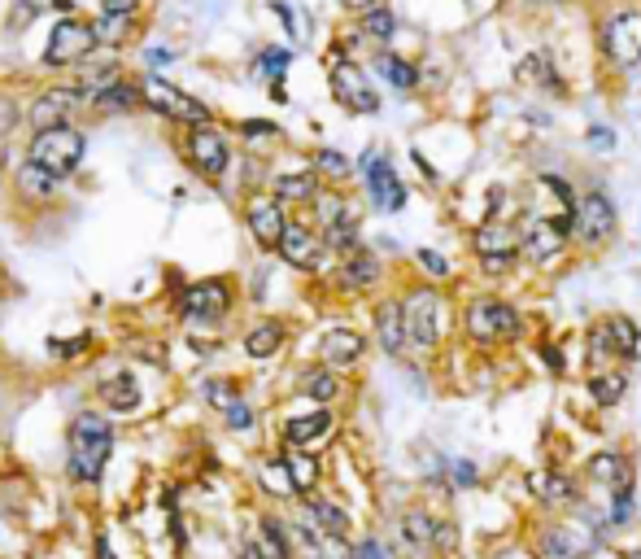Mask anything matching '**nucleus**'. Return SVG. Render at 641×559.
<instances>
[{
    "instance_id": "obj_1",
    "label": "nucleus",
    "mask_w": 641,
    "mask_h": 559,
    "mask_svg": "<svg viewBox=\"0 0 641 559\" xmlns=\"http://www.w3.org/2000/svg\"><path fill=\"white\" fill-rule=\"evenodd\" d=\"M114 455V424L96 411H79L66 428V477L75 485H96Z\"/></svg>"
},
{
    "instance_id": "obj_2",
    "label": "nucleus",
    "mask_w": 641,
    "mask_h": 559,
    "mask_svg": "<svg viewBox=\"0 0 641 559\" xmlns=\"http://www.w3.org/2000/svg\"><path fill=\"white\" fill-rule=\"evenodd\" d=\"M83 153H88V140H83L79 127H48V132L31 136L27 162L40 166V171H48V175H57V180H70V175L79 171Z\"/></svg>"
},
{
    "instance_id": "obj_3",
    "label": "nucleus",
    "mask_w": 641,
    "mask_h": 559,
    "mask_svg": "<svg viewBox=\"0 0 641 559\" xmlns=\"http://www.w3.org/2000/svg\"><path fill=\"white\" fill-rule=\"evenodd\" d=\"M463 328L476 346H506V341L519 337L524 319H519V311L511 302H502V297H476L463 311Z\"/></svg>"
},
{
    "instance_id": "obj_4",
    "label": "nucleus",
    "mask_w": 641,
    "mask_h": 559,
    "mask_svg": "<svg viewBox=\"0 0 641 559\" xmlns=\"http://www.w3.org/2000/svg\"><path fill=\"white\" fill-rule=\"evenodd\" d=\"M140 92H144V105H149L153 114L171 118V123H184V127H210L214 123L210 105H201L197 97L179 92L175 83H166L162 75H144L140 79Z\"/></svg>"
},
{
    "instance_id": "obj_5",
    "label": "nucleus",
    "mask_w": 641,
    "mask_h": 559,
    "mask_svg": "<svg viewBox=\"0 0 641 559\" xmlns=\"http://www.w3.org/2000/svg\"><path fill=\"white\" fill-rule=\"evenodd\" d=\"M397 546H402L410 559H432L437 551L450 546V525L432 516L428 507H410L397 516Z\"/></svg>"
},
{
    "instance_id": "obj_6",
    "label": "nucleus",
    "mask_w": 641,
    "mask_h": 559,
    "mask_svg": "<svg viewBox=\"0 0 641 559\" xmlns=\"http://www.w3.org/2000/svg\"><path fill=\"white\" fill-rule=\"evenodd\" d=\"M402 306H406L410 350H423V354H428V350L441 341V328H445V302H441V293H437V289H415Z\"/></svg>"
},
{
    "instance_id": "obj_7",
    "label": "nucleus",
    "mask_w": 641,
    "mask_h": 559,
    "mask_svg": "<svg viewBox=\"0 0 641 559\" xmlns=\"http://www.w3.org/2000/svg\"><path fill=\"white\" fill-rule=\"evenodd\" d=\"M92 49H101V44H96L92 22H83V18H62L53 31H48L44 66H48V70H57V66L88 62V53H92Z\"/></svg>"
},
{
    "instance_id": "obj_8",
    "label": "nucleus",
    "mask_w": 641,
    "mask_h": 559,
    "mask_svg": "<svg viewBox=\"0 0 641 559\" xmlns=\"http://www.w3.org/2000/svg\"><path fill=\"white\" fill-rule=\"evenodd\" d=\"M471 249H476L480 267H485V276H506V271L515 267L519 258V232L511 228V223H480L476 236H471Z\"/></svg>"
},
{
    "instance_id": "obj_9",
    "label": "nucleus",
    "mask_w": 641,
    "mask_h": 559,
    "mask_svg": "<svg viewBox=\"0 0 641 559\" xmlns=\"http://www.w3.org/2000/svg\"><path fill=\"white\" fill-rule=\"evenodd\" d=\"M232 311V284L227 280H192L179 293V315L188 324H223Z\"/></svg>"
},
{
    "instance_id": "obj_10",
    "label": "nucleus",
    "mask_w": 641,
    "mask_h": 559,
    "mask_svg": "<svg viewBox=\"0 0 641 559\" xmlns=\"http://www.w3.org/2000/svg\"><path fill=\"white\" fill-rule=\"evenodd\" d=\"M88 105V92L79 83H66V88H48L40 97L31 101L27 110V123L35 132H48V127H70V114H79Z\"/></svg>"
},
{
    "instance_id": "obj_11",
    "label": "nucleus",
    "mask_w": 641,
    "mask_h": 559,
    "mask_svg": "<svg viewBox=\"0 0 641 559\" xmlns=\"http://www.w3.org/2000/svg\"><path fill=\"white\" fill-rule=\"evenodd\" d=\"M184 153H188L192 171L205 175V180H219L227 171V162H232V145H227V136L219 127H192L184 140Z\"/></svg>"
},
{
    "instance_id": "obj_12",
    "label": "nucleus",
    "mask_w": 641,
    "mask_h": 559,
    "mask_svg": "<svg viewBox=\"0 0 641 559\" xmlns=\"http://www.w3.org/2000/svg\"><path fill=\"white\" fill-rule=\"evenodd\" d=\"M572 236L580 245H607L615 236V206L602 193H585L572 214Z\"/></svg>"
},
{
    "instance_id": "obj_13",
    "label": "nucleus",
    "mask_w": 641,
    "mask_h": 559,
    "mask_svg": "<svg viewBox=\"0 0 641 559\" xmlns=\"http://www.w3.org/2000/svg\"><path fill=\"white\" fill-rule=\"evenodd\" d=\"M602 49L615 66H637L641 62V14L637 9H620L602 27Z\"/></svg>"
},
{
    "instance_id": "obj_14",
    "label": "nucleus",
    "mask_w": 641,
    "mask_h": 559,
    "mask_svg": "<svg viewBox=\"0 0 641 559\" xmlns=\"http://www.w3.org/2000/svg\"><path fill=\"white\" fill-rule=\"evenodd\" d=\"M245 223L253 232V241L262 249H280L284 232H288V214H284V201L275 193H258L245 201Z\"/></svg>"
},
{
    "instance_id": "obj_15",
    "label": "nucleus",
    "mask_w": 641,
    "mask_h": 559,
    "mask_svg": "<svg viewBox=\"0 0 641 559\" xmlns=\"http://www.w3.org/2000/svg\"><path fill=\"white\" fill-rule=\"evenodd\" d=\"M332 97L354 114H376L380 110V97H376V88H371V79L362 75L354 62H345V57L332 62Z\"/></svg>"
},
{
    "instance_id": "obj_16",
    "label": "nucleus",
    "mask_w": 641,
    "mask_h": 559,
    "mask_svg": "<svg viewBox=\"0 0 641 559\" xmlns=\"http://www.w3.org/2000/svg\"><path fill=\"white\" fill-rule=\"evenodd\" d=\"M567 245V223L559 219H528L524 232H519V254L532 258V263H550L554 254H563Z\"/></svg>"
},
{
    "instance_id": "obj_17",
    "label": "nucleus",
    "mask_w": 641,
    "mask_h": 559,
    "mask_svg": "<svg viewBox=\"0 0 641 559\" xmlns=\"http://www.w3.org/2000/svg\"><path fill=\"white\" fill-rule=\"evenodd\" d=\"M297 520H306L310 529H319L328 542H345L349 533H354V520H349V511L341 503H332V498H323V494H310V498H301V516Z\"/></svg>"
},
{
    "instance_id": "obj_18",
    "label": "nucleus",
    "mask_w": 641,
    "mask_h": 559,
    "mask_svg": "<svg viewBox=\"0 0 641 559\" xmlns=\"http://www.w3.org/2000/svg\"><path fill=\"white\" fill-rule=\"evenodd\" d=\"M362 180H367V193H371V201H376L380 210L393 214V210L406 206V188H402L397 171L380 158V153H367V158H362Z\"/></svg>"
},
{
    "instance_id": "obj_19",
    "label": "nucleus",
    "mask_w": 641,
    "mask_h": 559,
    "mask_svg": "<svg viewBox=\"0 0 641 559\" xmlns=\"http://www.w3.org/2000/svg\"><path fill=\"white\" fill-rule=\"evenodd\" d=\"M336 433V415L328 407H314L306 415H288L284 420V446L288 450H310L319 442H328Z\"/></svg>"
},
{
    "instance_id": "obj_20",
    "label": "nucleus",
    "mask_w": 641,
    "mask_h": 559,
    "mask_svg": "<svg viewBox=\"0 0 641 559\" xmlns=\"http://www.w3.org/2000/svg\"><path fill=\"white\" fill-rule=\"evenodd\" d=\"M323 236L314 232V228H306V223H288V232H284V241H280V249L275 254L284 258L288 267H297V271H314L323 263Z\"/></svg>"
},
{
    "instance_id": "obj_21",
    "label": "nucleus",
    "mask_w": 641,
    "mask_h": 559,
    "mask_svg": "<svg viewBox=\"0 0 641 559\" xmlns=\"http://www.w3.org/2000/svg\"><path fill=\"white\" fill-rule=\"evenodd\" d=\"M362 354H367V337L354 328H328L319 337V359H323V367H332V372H345V367L362 363Z\"/></svg>"
},
{
    "instance_id": "obj_22",
    "label": "nucleus",
    "mask_w": 641,
    "mask_h": 559,
    "mask_svg": "<svg viewBox=\"0 0 641 559\" xmlns=\"http://www.w3.org/2000/svg\"><path fill=\"white\" fill-rule=\"evenodd\" d=\"M253 551H258V559H297V542H293V529L284 525L280 516H258V525H253L249 533Z\"/></svg>"
},
{
    "instance_id": "obj_23",
    "label": "nucleus",
    "mask_w": 641,
    "mask_h": 559,
    "mask_svg": "<svg viewBox=\"0 0 641 559\" xmlns=\"http://www.w3.org/2000/svg\"><path fill=\"white\" fill-rule=\"evenodd\" d=\"M589 551H594V538L576 533V525H546L537 538L541 559H585Z\"/></svg>"
},
{
    "instance_id": "obj_24",
    "label": "nucleus",
    "mask_w": 641,
    "mask_h": 559,
    "mask_svg": "<svg viewBox=\"0 0 641 559\" xmlns=\"http://www.w3.org/2000/svg\"><path fill=\"white\" fill-rule=\"evenodd\" d=\"M376 337H380V350H389V354H402L410 346L402 302H380L376 306Z\"/></svg>"
},
{
    "instance_id": "obj_25",
    "label": "nucleus",
    "mask_w": 641,
    "mask_h": 559,
    "mask_svg": "<svg viewBox=\"0 0 641 559\" xmlns=\"http://www.w3.org/2000/svg\"><path fill=\"white\" fill-rule=\"evenodd\" d=\"M528 490L541 507H572L576 503V485L563 472H528Z\"/></svg>"
},
{
    "instance_id": "obj_26",
    "label": "nucleus",
    "mask_w": 641,
    "mask_h": 559,
    "mask_svg": "<svg viewBox=\"0 0 641 559\" xmlns=\"http://www.w3.org/2000/svg\"><path fill=\"white\" fill-rule=\"evenodd\" d=\"M589 477H594L598 485H607L611 494H620L633 485V468H628V459L620 455V450H598L594 459H589Z\"/></svg>"
},
{
    "instance_id": "obj_27",
    "label": "nucleus",
    "mask_w": 641,
    "mask_h": 559,
    "mask_svg": "<svg viewBox=\"0 0 641 559\" xmlns=\"http://www.w3.org/2000/svg\"><path fill=\"white\" fill-rule=\"evenodd\" d=\"M284 324L280 319H262V324H253L249 332H245V354L253 363H266V359H275V354L284 350Z\"/></svg>"
},
{
    "instance_id": "obj_28",
    "label": "nucleus",
    "mask_w": 641,
    "mask_h": 559,
    "mask_svg": "<svg viewBox=\"0 0 641 559\" xmlns=\"http://www.w3.org/2000/svg\"><path fill=\"white\" fill-rule=\"evenodd\" d=\"M101 407H105V411H114V415H131V411H140V380L131 376V372L110 376V380L101 385Z\"/></svg>"
},
{
    "instance_id": "obj_29",
    "label": "nucleus",
    "mask_w": 641,
    "mask_h": 559,
    "mask_svg": "<svg viewBox=\"0 0 641 559\" xmlns=\"http://www.w3.org/2000/svg\"><path fill=\"white\" fill-rule=\"evenodd\" d=\"M297 394L301 398H310V402H319V407H328V402L341 398V376L332 372V367H306V372L297 376Z\"/></svg>"
},
{
    "instance_id": "obj_30",
    "label": "nucleus",
    "mask_w": 641,
    "mask_h": 559,
    "mask_svg": "<svg viewBox=\"0 0 641 559\" xmlns=\"http://www.w3.org/2000/svg\"><path fill=\"white\" fill-rule=\"evenodd\" d=\"M380 258L371 254V249H358V254H349L341 263V284L345 289H371V284L380 280Z\"/></svg>"
},
{
    "instance_id": "obj_31",
    "label": "nucleus",
    "mask_w": 641,
    "mask_h": 559,
    "mask_svg": "<svg viewBox=\"0 0 641 559\" xmlns=\"http://www.w3.org/2000/svg\"><path fill=\"white\" fill-rule=\"evenodd\" d=\"M284 463L288 472H293V485L301 498H310L314 490H319V477H323V463L310 455V450H284Z\"/></svg>"
},
{
    "instance_id": "obj_32",
    "label": "nucleus",
    "mask_w": 641,
    "mask_h": 559,
    "mask_svg": "<svg viewBox=\"0 0 641 559\" xmlns=\"http://www.w3.org/2000/svg\"><path fill=\"white\" fill-rule=\"evenodd\" d=\"M275 197L284 201H319V175L314 171H293V175H275Z\"/></svg>"
},
{
    "instance_id": "obj_33",
    "label": "nucleus",
    "mask_w": 641,
    "mask_h": 559,
    "mask_svg": "<svg viewBox=\"0 0 641 559\" xmlns=\"http://www.w3.org/2000/svg\"><path fill=\"white\" fill-rule=\"evenodd\" d=\"M258 485H262L266 494H275V498H301L297 485H293V472H288V463H284V455L258 463Z\"/></svg>"
},
{
    "instance_id": "obj_34",
    "label": "nucleus",
    "mask_w": 641,
    "mask_h": 559,
    "mask_svg": "<svg viewBox=\"0 0 641 559\" xmlns=\"http://www.w3.org/2000/svg\"><path fill=\"white\" fill-rule=\"evenodd\" d=\"M140 101H144L140 83H123V79H118L114 88H105V92H96V97H92L96 110H136Z\"/></svg>"
},
{
    "instance_id": "obj_35",
    "label": "nucleus",
    "mask_w": 641,
    "mask_h": 559,
    "mask_svg": "<svg viewBox=\"0 0 641 559\" xmlns=\"http://www.w3.org/2000/svg\"><path fill=\"white\" fill-rule=\"evenodd\" d=\"M201 398H205V407H214V411H232L236 402H245V394H240L236 380H223V376L201 380Z\"/></svg>"
},
{
    "instance_id": "obj_36",
    "label": "nucleus",
    "mask_w": 641,
    "mask_h": 559,
    "mask_svg": "<svg viewBox=\"0 0 641 559\" xmlns=\"http://www.w3.org/2000/svg\"><path fill=\"white\" fill-rule=\"evenodd\" d=\"M96 44H123L131 31H136V14H101L92 22Z\"/></svg>"
},
{
    "instance_id": "obj_37",
    "label": "nucleus",
    "mask_w": 641,
    "mask_h": 559,
    "mask_svg": "<svg viewBox=\"0 0 641 559\" xmlns=\"http://www.w3.org/2000/svg\"><path fill=\"white\" fill-rule=\"evenodd\" d=\"M589 394H594L602 407H615L628 394V376L624 372H594L589 376Z\"/></svg>"
},
{
    "instance_id": "obj_38",
    "label": "nucleus",
    "mask_w": 641,
    "mask_h": 559,
    "mask_svg": "<svg viewBox=\"0 0 641 559\" xmlns=\"http://www.w3.org/2000/svg\"><path fill=\"white\" fill-rule=\"evenodd\" d=\"M22 193L27 197H53V193H62V184L66 180H57V175H48V171H40V166H31V162H22Z\"/></svg>"
},
{
    "instance_id": "obj_39",
    "label": "nucleus",
    "mask_w": 641,
    "mask_h": 559,
    "mask_svg": "<svg viewBox=\"0 0 641 559\" xmlns=\"http://www.w3.org/2000/svg\"><path fill=\"white\" fill-rule=\"evenodd\" d=\"M336 559H397L393 555V546L380 538V533H367V538H358L354 546H345Z\"/></svg>"
},
{
    "instance_id": "obj_40",
    "label": "nucleus",
    "mask_w": 641,
    "mask_h": 559,
    "mask_svg": "<svg viewBox=\"0 0 641 559\" xmlns=\"http://www.w3.org/2000/svg\"><path fill=\"white\" fill-rule=\"evenodd\" d=\"M314 214H319L323 232H332L336 223H345V219H349V214H354V210L345 206V197H336V193H319V201H314Z\"/></svg>"
},
{
    "instance_id": "obj_41",
    "label": "nucleus",
    "mask_w": 641,
    "mask_h": 559,
    "mask_svg": "<svg viewBox=\"0 0 641 559\" xmlns=\"http://www.w3.org/2000/svg\"><path fill=\"white\" fill-rule=\"evenodd\" d=\"M380 75L384 79H389L393 83V88H415V83H419V75H415V70H410L406 62H402V57H393V53H380Z\"/></svg>"
},
{
    "instance_id": "obj_42",
    "label": "nucleus",
    "mask_w": 641,
    "mask_h": 559,
    "mask_svg": "<svg viewBox=\"0 0 641 559\" xmlns=\"http://www.w3.org/2000/svg\"><path fill=\"white\" fill-rule=\"evenodd\" d=\"M362 31L371 35V40H380V44H389L393 40V31H397V22H393V9H371V14H362Z\"/></svg>"
},
{
    "instance_id": "obj_43",
    "label": "nucleus",
    "mask_w": 641,
    "mask_h": 559,
    "mask_svg": "<svg viewBox=\"0 0 641 559\" xmlns=\"http://www.w3.org/2000/svg\"><path fill=\"white\" fill-rule=\"evenodd\" d=\"M519 75L532 79V83H546V88H559V79L550 75V62H546V53H532L519 62Z\"/></svg>"
},
{
    "instance_id": "obj_44",
    "label": "nucleus",
    "mask_w": 641,
    "mask_h": 559,
    "mask_svg": "<svg viewBox=\"0 0 641 559\" xmlns=\"http://www.w3.org/2000/svg\"><path fill=\"white\" fill-rule=\"evenodd\" d=\"M314 166H319V171H328L332 180H345V175H349V158H341L336 149H319V153H314Z\"/></svg>"
},
{
    "instance_id": "obj_45",
    "label": "nucleus",
    "mask_w": 641,
    "mask_h": 559,
    "mask_svg": "<svg viewBox=\"0 0 641 559\" xmlns=\"http://www.w3.org/2000/svg\"><path fill=\"white\" fill-rule=\"evenodd\" d=\"M92 346V337H88V332H79V337H70V341H48V350H53V359H79V354L83 350H88Z\"/></svg>"
},
{
    "instance_id": "obj_46",
    "label": "nucleus",
    "mask_w": 641,
    "mask_h": 559,
    "mask_svg": "<svg viewBox=\"0 0 641 559\" xmlns=\"http://www.w3.org/2000/svg\"><path fill=\"white\" fill-rule=\"evenodd\" d=\"M589 350H594V359L620 354V350H615V337H611V324H594V328H589Z\"/></svg>"
},
{
    "instance_id": "obj_47",
    "label": "nucleus",
    "mask_w": 641,
    "mask_h": 559,
    "mask_svg": "<svg viewBox=\"0 0 641 559\" xmlns=\"http://www.w3.org/2000/svg\"><path fill=\"white\" fill-rule=\"evenodd\" d=\"M223 420H227V428H232V433H249V428H253V411H249V402H236L232 411H223Z\"/></svg>"
},
{
    "instance_id": "obj_48",
    "label": "nucleus",
    "mask_w": 641,
    "mask_h": 559,
    "mask_svg": "<svg viewBox=\"0 0 641 559\" xmlns=\"http://www.w3.org/2000/svg\"><path fill=\"white\" fill-rule=\"evenodd\" d=\"M18 118H22L18 101H14V97H0V140H5L9 132H14V127H18Z\"/></svg>"
},
{
    "instance_id": "obj_49",
    "label": "nucleus",
    "mask_w": 641,
    "mask_h": 559,
    "mask_svg": "<svg viewBox=\"0 0 641 559\" xmlns=\"http://www.w3.org/2000/svg\"><path fill=\"white\" fill-rule=\"evenodd\" d=\"M419 267H423V271H432V276H437V280H445V276H450V263H445V258L437 254V249H419Z\"/></svg>"
},
{
    "instance_id": "obj_50",
    "label": "nucleus",
    "mask_w": 641,
    "mask_h": 559,
    "mask_svg": "<svg viewBox=\"0 0 641 559\" xmlns=\"http://www.w3.org/2000/svg\"><path fill=\"white\" fill-rule=\"evenodd\" d=\"M258 66H262V75H284V66H288V53H284V49H266Z\"/></svg>"
},
{
    "instance_id": "obj_51",
    "label": "nucleus",
    "mask_w": 641,
    "mask_h": 559,
    "mask_svg": "<svg viewBox=\"0 0 641 559\" xmlns=\"http://www.w3.org/2000/svg\"><path fill=\"white\" fill-rule=\"evenodd\" d=\"M450 481L458 485V490H471V485H476L480 477H476V468H471V463H454V468H450Z\"/></svg>"
},
{
    "instance_id": "obj_52",
    "label": "nucleus",
    "mask_w": 641,
    "mask_h": 559,
    "mask_svg": "<svg viewBox=\"0 0 641 559\" xmlns=\"http://www.w3.org/2000/svg\"><path fill=\"white\" fill-rule=\"evenodd\" d=\"M240 132L245 136H275V123H253L249 118V123H240Z\"/></svg>"
},
{
    "instance_id": "obj_53",
    "label": "nucleus",
    "mask_w": 641,
    "mask_h": 559,
    "mask_svg": "<svg viewBox=\"0 0 641 559\" xmlns=\"http://www.w3.org/2000/svg\"><path fill=\"white\" fill-rule=\"evenodd\" d=\"M92 551H96V559H118V555L110 551V538H105V533H96V542H92Z\"/></svg>"
},
{
    "instance_id": "obj_54",
    "label": "nucleus",
    "mask_w": 641,
    "mask_h": 559,
    "mask_svg": "<svg viewBox=\"0 0 641 559\" xmlns=\"http://www.w3.org/2000/svg\"><path fill=\"white\" fill-rule=\"evenodd\" d=\"M589 140H594V145H598V149H611V145H615V140H611V132H607V127H594V132H589Z\"/></svg>"
},
{
    "instance_id": "obj_55",
    "label": "nucleus",
    "mask_w": 641,
    "mask_h": 559,
    "mask_svg": "<svg viewBox=\"0 0 641 559\" xmlns=\"http://www.w3.org/2000/svg\"><path fill=\"white\" fill-rule=\"evenodd\" d=\"M349 9H362V14H371V9H380V0H345Z\"/></svg>"
},
{
    "instance_id": "obj_56",
    "label": "nucleus",
    "mask_w": 641,
    "mask_h": 559,
    "mask_svg": "<svg viewBox=\"0 0 641 559\" xmlns=\"http://www.w3.org/2000/svg\"><path fill=\"white\" fill-rule=\"evenodd\" d=\"M633 363H641V332H637V341H633V354H628Z\"/></svg>"
}]
</instances>
